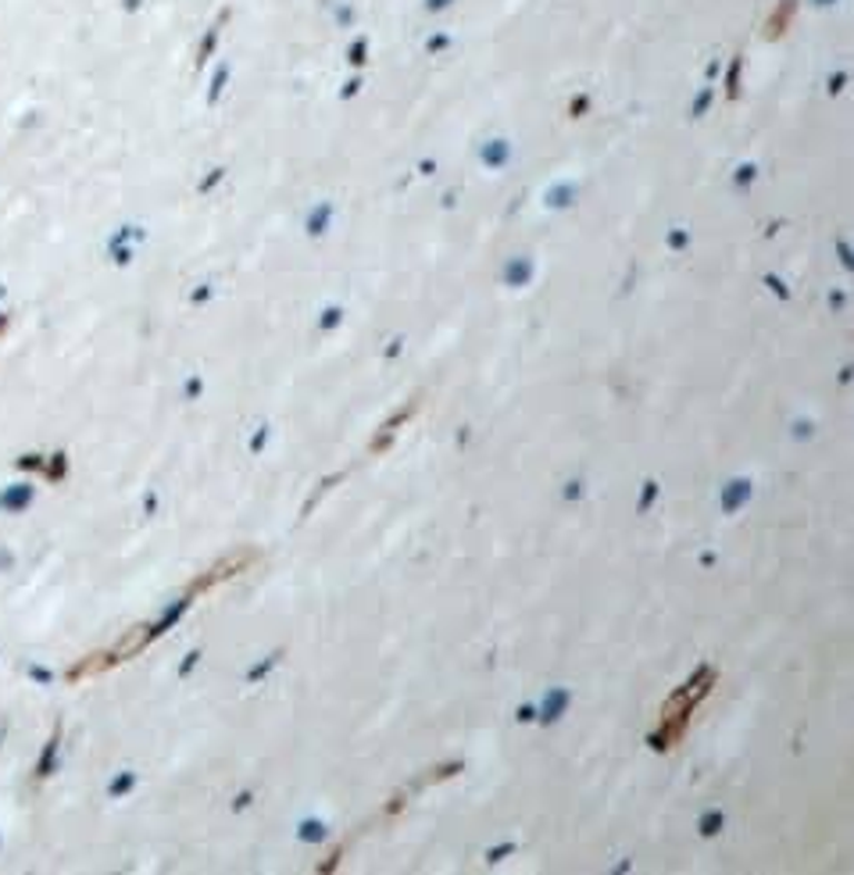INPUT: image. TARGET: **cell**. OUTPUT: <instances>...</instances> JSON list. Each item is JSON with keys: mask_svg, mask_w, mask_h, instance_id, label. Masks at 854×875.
I'll return each mask as SVG.
<instances>
[{"mask_svg": "<svg viewBox=\"0 0 854 875\" xmlns=\"http://www.w3.org/2000/svg\"><path fill=\"white\" fill-rule=\"evenodd\" d=\"M708 682H711V672H701V676L683 686V690L669 700V708H665V715H661V744H673L676 736L683 733V722L690 718L697 700L705 697V686H708Z\"/></svg>", "mask_w": 854, "mask_h": 875, "instance_id": "6da1fadb", "label": "cell"}]
</instances>
